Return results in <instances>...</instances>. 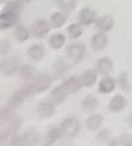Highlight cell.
Returning a JSON list of instances; mask_svg holds the SVG:
<instances>
[{
    "mask_svg": "<svg viewBox=\"0 0 132 146\" xmlns=\"http://www.w3.org/2000/svg\"><path fill=\"white\" fill-rule=\"evenodd\" d=\"M96 79H97V73L95 70H92V69L85 71L80 77V81H81L82 86L84 87H91L95 83Z\"/></svg>",
    "mask_w": 132,
    "mask_h": 146,
    "instance_id": "7c38bea8",
    "label": "cell"
},
{
    "mask_svg": "<svg viewBox=\"0 0 132 146\" xmlns=\"http://www.w3.org/2000/svg\"><path fill=\"white\" fill-rule=\"evenodd\" d=\"M49 31H50V25L44 19H39V20L35 21L32 25V33L35 38L37 39L45 37Z\"/></svg>",
    "mask_w": 132,
    "mask_h": 146,
    "instance_id": "5b68a950",
    "label": "cell"
},
{
    "mask_svg": "<svg viewBox=\"0 0 132 146\" xmlns=\"http://www.w3.org/2000/svg\"><path fill=\"white\" fill-rule=\"evenodd\" d=\"M114 23L115 22H114L113 17L110 16V15H104V16L96 19L95 21L96 27L101 31H104V32L111 30L114 26Z\"/></svg>",
    "mask_w": 132,
    "mask_h": 146,
    "instance_id": "30bf717a",
    "label": "cell"
},
{
    "mask_svg": "<svg viewBox=\"0 0 132 146\" xmlns=\"http://www.w3.org/2000/svg\"><path fill=\"white\" fill-rule=\"evenodd\" d=\"M60 135H61L60 128L50 127L48 131H47L45 142H46L47 145H52V144H54L57 141V139L60 137Z\"/></svg>",
    "mask_w": 132,
    "mask_h": 146,
    "instance_id": "44dd1931",
    "label": "cell"
},
{
    "mask_svg": "<svg viewBox=\"0 0 132 146\" xmlns=\"http://www.w3.org/2000/svg\"><path fill=\"white\" fill-rule=\"evenodd\" d=\"M53 68L57 75L61 76L64 75L65 73H67V71L70 69V65L64 60H57L53 65Z\"/></svg>",
    "mask_w": 132,
    "mask_h": 146,
    "instance_id": "d4e9b609",
    "label": "cell"
},
{
    "mask_svg": "<svg viewBox=\"0 0 132 146\" xmlns=\"http://www.w3.org/2000/svg\"><path fill=\"white\" fill-rule=\"evenodd\" d=\"M69 95V92L65 88L63 83L61 85L55 87L52 91L50 92V100L54 104H60L65 100V98Z\"/></svg>",
    "mask_w": 132,
    "mask_h": 146,
    "instance_id": "52a82bcc",
    "label": "cell"
},
{
    "mask_svg": "<svg viewBox=\"0 0 132 146\" xmlns=\"http://www.w3.org/2000/svg\"><path fill=\"white\" fill-rule=\"evenodd\" d=\"M61 135L67 138H72L76 136V134L79 131V123L78 120L74 117L66 118L62 123L60 124Z\"/></svg>",
    "mask_w": 132,
    "mask_h": 146,
    "instance_id": "6da1fadb",
    "label": "cell"
},
{
    "mask_svg": "<svg viewBox=\"0 0 132 146\" xmlns=\"http://www.w3.org/2000/svg\"><path fill=\"white\" fill-rule=\"evenodd\" d=\"M108 137H109V132H108L106 129H104V130H102L99 134H98L97 139L100 140V141H105V140H107Z\"/></svg>",
    "mask_w": 132,
    "mask_h": 146,
    "instance_id": "836d02e7",
    "label": "cell"
},
{
    "mask_svg": "<svg viewBox=\"0 0 132 146\" xmlns=\"http://www.w3.org/2000/svg\"><path fill=\"white\" fill-rule=\"evenodd\" d=\"M20 73H21V77L24 80H33L37 75L36 73H35V69L28 64L21 66Z\"/></svg>",
    "mask_w": 132,
    "mask_h": 146,
    "instance_id": "cb8c5ba5",
    "label": "cell"
},
{
    "mask_svg": "<svg viewBox=\"0 0 132 146\" xmlns=\"http://www.w3.org/2000/svg\"><path fill=\"white\" fill-rule=\"evenodd\" d=\"M3 11H9V12H13L19 14L22 12V3L20 0H14V1H9L6 5H5Z\"/></svg>",
    "mask_w": 132,
    "mask_h": 146,
    "instance_id": "4316f807",
    "label": "cell"
},
{
    "mask_svg": "<svg viewBox=\"0 0 132 146\" xmlns=\"http://www.w3.org/2000/svg\"><path fill=\"white\" fill-rule=\"evenodd\" d=\"M14 35L17 40L23 42V41H26L27 39L29 38V31L27 30L24 26L19 25V26H17L16 28H15Z\"/></svg>",
    "mask_w": 132,
    "mask_h": 146,
    "instance_id": "f1b7e54d",
    "label": "cell"
},
{
    "mask_svg": "<svg viewBox=\"0 0 132 146\" xmlns=\"http://www.w3.org/2000/svg\"><path fill=\"white\" fill-rule=\"evenodd\" d=\"M102 122H103V116L100 114H95V115H91L87 119V126L89 129L96 130L100 127Z\"/></svg>",
    "mask_w": 132,
    "mask_h": 146,
    "instance_id": "484cf974",
    "label": "cell"
},
{
    "mask_svg": "<svg viewBox=\"0 0 132 146\" xmlns=\"http://www.w3.org/2000/svg\"><path fill=\"white\" fill-rule=\"evenodd\" d=\"M126 99L123 97L122 95H117L113 96L109 103V109L111 110L112 112H119L121 111L122 109H124V107L126 106Z\"/></svg>",
    "mask_w": 132,
    "mask_h": 146,
    "instance_id": "8fae6325",
    "label": "cell"
},
{
    "mask_svg": "<svg viewBox=\"0 0 132 146\" xmlns=\"http://www.w3.org/2000/svg\"><path fill=\"white\" fill-rule=\"evenodd\" d=\"M79 21L84 25H88L96 21V13L89 7H84L79 12Z\"/></svg>",
    "mask_w": 132,
    "mask_h": 146,
    "instance_id": "9c48e42d",
    "label": "cell"
},
{
    "mask_svg": "<svg viewBox=\"0 0 132 146\" xmlns=\"http://www.w3.org/2000/svg\"><path fill=\"white\" fill-rule=\"evenodd\" d=\"M9 49H10V44H9V42L8 41L3 40L2 42H1V54L2 55L6 54L9 51Z\"/></svg>",
    "mask_w": 132,
    "mask_h": 146,
    "instance_id": "d6a6232c",
    "label": "cell"
},
{
    "mask_svg": "<svg viewBox=\"0 0 132 146\" xmlns=\"http://www.w3.org/2000/svg\"><path fill=\"white\" fill-rule=\"evenodd\" d=\"M28 55L32 60L39 61L44 57L45 49H44V47L40 44L32 45V46L28 49Z\"/></svg>",
    "mask_w": 132,
    "mask_h": 146,
    "instance_id": "e0dca14e",
    "label": "cell"
},
{
    "mask_svg": "<svg viewBox=\"0 0 132 146\" xmlns=\"http://www.w3.org/2000/svg\"><path fill=\"white\" fill-rule=\"evenodd\" d=\"M26 96L22 92V90L19 89L16 93H14L13 95H11L7 100V104L10 108H17L24 102V100L26 99Z\"/></svg>",
    "mask_w": 132,
    "mask_h": 146,
    "instance_id": "9a60e30c",
    "label": "cell"
},
{
    "mask_svg": "<svg viewBox=\"0 0 132 146\" xmlns=\"http://www.w3.org/2000/svg\"><path fill=\"white\" fill-rule=\"evenodd\" d=\"M21 2H25V3H28L30 2V1H32V0H20Z\"/></svg>",
    "mask_w": 132,
    "mask_h": 146,
    "instance_id": "d590c367",
    "label": "cell"
},
{
    "mask_svg": "<svg viewBox=\"0 0 132 146\" xmlns=\"http://www.w3.org/2000/svg\"><path fill=\"white\" fill-rule=\"evenodd\" d=\"M85 51V46L81 43H78V44H73L68 46L67 50H66V54H67L68 58L71 59L73 62L77 63L83 58Z\"/></svg>",
    "mask_w": 132,
    "mask_h": 146,
    "instance_id": "277c9868",
    "label": "cell"
},
{
    "mask_svg": "<svg viewBox=\"0 0 132 146\" xmlns=\"http://www.w3.org/2000/svg\"><path fill=\"white\" fill-rule=\"evenodd\" d=\"M5 1H6V0H1V3H4Z\"/></svg>",
    "mask_w": 132,
    "mask_h": 146,
    "instance_id": "8d00e7d4",
    "label": "cell"
},
{
    "mask_svg": "<svg viewBox=\"0 0 132 146\" xmlns=\"http://www.w3.org/2000/svg\"><path fill=\"white\" fill-rule=\"evenodd\" d=\"M65 43V36L61 33H55L49 39V45L53 49H60Z\"/></svg>",
    "mask_w": 132,
    "mask_h": 146,
    "instance_id": "7402d4cb",
    "label": "cell"
},
{
    "mask_svg": "<svg viewBox=\"0 0 132 146\" xmlns=\"http://www.w3.org/2000/svg\"><path fill=\"white\" fill-rule=\"evenodd\" d=\"M67 30L72 38H78L82 34V27L79 23H72V24H70L68 26Z\"/></svg>",
    "mask_w": 132,
    "mask_h": 146,
    "instance_id": "f546056e",
    "label": "cell"
},
{
    "mask_svg": "<svg viewBox=\"0 0 132 146\" xmlns=\"http://www.w3.org/2000/svg\"><path fill=\"white\" fill-rule=\"evenodd\" d=\"M56 2L59 8L66 12H72L77 5V0H56Z\"/></svg>",
    "mask_w": 132,
    "mask_h": 146,
    "instance_id": "603a6c76",
    "label": "cell"
},
{
    "mask_svg": "<svg viewBox=\"0 0 132 146\" xmlns=\"http://www.w3.org/2000/svg\"><path fill=\"white\" fill-rule=\"evenodd\" d=\"M129 124H130V126L132 127V112H131V114H130V116H129Z\"/></svg>",
    "mask_w": 132,
    "mask_h": 146,
    "instance_id": "e575fe53",
    "label": "cell"
},
{
    "mask_svg": "<svg viewBox=\"0 0 132 146\" xmlns=\"http://www.w3.org/2000/svg\"><path fill=\"white\" fill-rule=\"evenodd\" d=\"M19 14L9 11H3L0 14V27L1 29H9L16 26L19 22Z\"/></svg>",
    "mask_w": 132,
    "mask_h": 146,
    "instance_id": "3957f363",
    "label": "cell"
},
{
    "mask_svg": "<svg viewBox=\"0 0 132 146\" xmlns=\"http://www.w3.org/2000/svg\"><path fill=\"white\" fill-rule=\"evenodd\" d=\"M32 86L34 88L36 93H42L45 90H47L52 84V78L48 74L41 73L36 75V77L32 80Z\"/></svg>",
    "mask_w": 132,
    "mask_h": 146,
    "instance_id": "7a4b0ae2",
    "label": "cell"
},
{
    "mask_svg": "<svg viewBox=\"0 0 132 146\" xmlns=\"http://www.w3.org/2000/svg\"><path fill=\"white\" fill-rule=\"evenodd\" d=\"M39 141V134L37 131L30 129L22 135V144L26 146L36 145Z\"/></svg>",
    "mask_w": 132,
    "mask_h": 146,
    "instance_id": "4fadbf2b",
    "label": "cell"
},
{
    "mask_svg": "<svg viewBox=\"0 0 132 146\" xmlns=\"http://www.w3.org/2000/svg\"><path fill=\"white\" fill-rule=\"evenodd\" d=\"M54 103L51 100H43L38 104V107H37V112L39 116L42 118L50 117L54 114Z\"/></svg>",
    "mask_w": 132,
    "mask_h": 146,
    "instance_id": "ba28073f",
    "label": "cell"
},
{
    "mask_svg": "<svg viewBox=\"0 0 132 146\" xmlns=\"http://www.w3.org/2000/svg\"><path fill=\"white\" fill-rule=\"evenodd\" d=\"M20 63L16 58H7L1 61V72L4 75H12L18 71Z\"/></svg>",
    "mask_w": 132,
    "mask_h": 146,
    "instance_id": "8992f818",
    "label": "cell"
},
{
    "mask_svg": "<svg viewBox=\"0 0 132 146\" xmlns=\"http://www.w3.org/2000/svg\"><path fill=\"white\" fill-rule=\"evenodd\" d=\"M119 80V85L124 91H130L131 90V85H130L129 79H128V76L125 72H122L121 74L118 77Z\"/></svg>",
    "mask_w": 132,
    "mask_h": 146,
    "instance_id": "4dcf8cb0",
    "label": "cell"
},
{
    "mask_svg": "<svg viewBox=\"0 0 132 146\" xmlns=\"http://www.w3.org/2000/svg\"><path fill=\"white\" fill-rule=\"evenodd\" d=\"M116 86V83L113 78L111 77H105L100 81L99 83V91L102 93H110L114 90Z\"/></svg>",
    "mask_w": 132,
    "mask_h": 146,
    "instance_id": "d6986e66",
    "label": "cell"
},
{
    "mask_svg": "<svg viewBox=\"0 0 132 146\" xmlns=\"http://www.w3.org/2000/svg\"><path fill=\"white\" fill-rule=\"evenodd\" d=\"M112 61L108 57H104L98 60L97 62V71L102 75H107L112 70Z\"/></svg>",
    "mask_w": 132,
    "mask_h": 146,
    "instance_id": "ac0fdd59",
    "label": "cell"
},
{
    "mask_svg": "<svg viewBox=\"0 0 132 146\" xmlns=\"http://www.w3.org/2000/svg\"><path fill=\"white\" fill-rule=\"evenodd\" d=\"M98 107V100L95 96L88 95L82 100V108L87 112H92Z\"/></svg>",
    "mask_w": 132,
    "mask_h": 146,
    "instance_id": "ffe728a7",
    "label": "cell"
},
{
    "mask_svg": "<svg viewBox=\"0 0 132 146\" xmlns=\"http://www.w3.org/2000/svg\"><path fill=\"white\" fill-rule=\"evenodd\" d=\"M106 44H107V37L103 33H97L91 39L92 48L95 51H99L103 49L106 46Z\"/></svg>",
    "mask_w": 132,
    "mask_h": 146,
    "instance_id": "2e32d148",
    "label": "cell"
},
{
    "mask_svg": "<svg viewBox=\"0 0 132 146\" xmlns=\"http://www.w3.org/2000/svg\"><path fill=\"white\" fill-rule=\"evenodd\" d=\"M63 85L65 86V88L67 89V91L69 92V94L75 93L78 90H80V88L82 87L81 81H80V78L78 79L75 76H71L67 80H65L63 82Z\"/></svg>",
    "mask_w": 132,
    "mask_h": 146,
    "instance_id": "5bb4252c",
    "label": "cell"
},
{
    "mask_svg": "<svg viewBox=\"0 0 132 146\" xmlns=\"http://www.w3.org/2000/svg\"><path fill=\"white\" fill-rule=\"evenodd\" d=\"M66 22V16L61 12H55L51 16V24L54 28H60Z\"/></svg>",
    "mask_w": 132,
    "mask_h": 146,
    "instance_id": "83f0119b",
    "label": "cell"
},
{
    "mask_svg": "<svg viewBox=\"0 0 132 146\" xmlns=\"http://www.w3.org/2000/svg\"><path fill=\"white\" fill-rule=\"evenodd\" d=\"M111 144H118V145H131L132 141L130 140V138L128 136H123L120 138V140H116V141L111 142Z\"/></svg>",
    "mask_w": 132,
    "mask_h": 146,
    "instance_id": "1f68e13d",
    "label": "cell"
}]
</instances>
